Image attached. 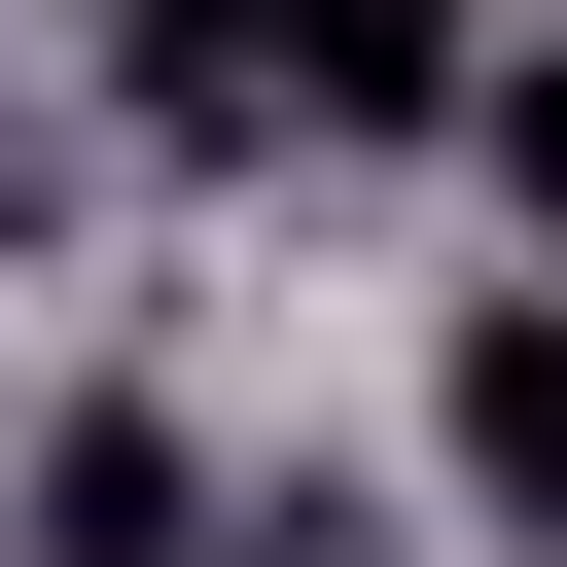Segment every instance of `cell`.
<instances>
[{
  "mask_svg": "<svg viewBox=\"0 0 567 567\" xmlns=\"http://www.w3.org/2000/svg\"><path fill=\"white\" fill-rule=\"evenodd\" d=\"M35 567H213V425H177V390H106V425L35 461Z\"/></svg>",
  "mask_w": 567,
  "mask_h": 567,
  "instance_id": "cell-3",
  "label": "cell"
},
{
  "mask_svg": "<svg viewBox=\"0 0 567 567\" xmlns=\"http://www.w3.org/2000/svg\"><path fill=\"white\" fill-rule=\"evenodd\" d=\"M461 142H496V213L567 248V35H496V71H461Z\"/></svg>",
  "mask_w": 567,
  "mask_h": 567,
  "instance_id": "cell-4",
  "label": "cell"
},
{
  "mask_svg": "<svg viewBox=\"0 0 567 567\" xmlns=\"http://www.w3.org/2000/svg\"><path fill=\"white\" fill-rule=\"evenodd\" d=\"M425 461H461V532H532V567H567V284H496V319H461Z\"/></svg>",
  "mask_w": 567,
  "mask_h": 567,
  "instance_id": "cell-2",
  "label": "cell"
},
{
  "mask_svg": "<svg viewBox=\"0 0 567 567\" xmlns=\"http://www.w3.org/2000/svg\"><path fill=\"white\" fill-rule=\"evenodd\" d=\"M106 35H142V106H177V142H248V106H213V0H106Z\"/></svg>",
  "mask_w": 567,
  "mask_h": 567,
  "instance_id": "cell-5",
  "label": "cell"
},
{
  "mask_svg": "<svg viewBox=\"0 0 567 567\" xmlns=\"http://www.w3.org/2000/svg\"><path fill=\"white\" fill-rule=\"evenodd\" d=\"M461 71H496L461 0H213V106H319V142H425Z\"/></svg>",
  "mask_w": 567,
  "mask_h": 567,
  "instance_id": "cell-1",
  "label": "cell"
}]
</instances>
